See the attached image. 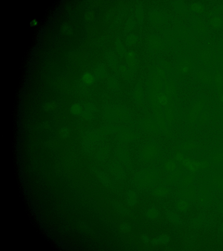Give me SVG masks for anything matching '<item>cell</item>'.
<instances>
[{
  "instance_id": "5b68a950",
  "label": "cell",
  "mask_w": 223,
  "mask_h": 251,
  "mask_svg": "<svg viewBox=\"0 0 223 251\" xmlns=\"http://www.w3.org/2000/svg\"><path fill=\"white\" fill-rule=\"evenodd\" d=\"M31 26H34L38 24V21L36 19H34V20L31 21V23H30Z\"/></svg>"
},
{
  "instance_id": "3957f363",
  "label": "cell",
  "mask_w": 223,
  "mask_h": 251,
  "mask_svg": "<svg viewBox=\"0 0 223 251\" xmlns=\"http://www.w3.org/2000/svg\"><path fill=\"white\" fill-rule=\"evenodd\" d=\"M83 80L84 83H86V84H88V85H90V84H92V83H93V76L90 73L87 72V73H85L83 75Z\"/></svg>"
},
{
  "instance_id": "6da1fadb",
  "label": "cell",
  "mask_w": 223,
  "mask_h": 251,
  "mask_svg": "<svg viewBox=\"0 0 223 251\" xmlns=\"http://www.w3.org/2000/svg\"><path fill=\"white\" fill-rule=\"evenodd\" d=\"M157 150L155 146H149L144 151L143 154H144V158L148 159V160L152 158L156 155Z\"/></svg>"
},
{
  "instance_id": "277c9868",
  "label": "cell",
  "mask_w": 223,
  "mask_h": 251,
  "mask_svg": "<svg viewBox=\"0 0 223 251\" xmlns=\"http://www.w3.org/2000/svg\"><path fill=\"white\" fill-rule=\"evenodd\" d=\"M71 112L74 114L78 115L80 114L81 112L80 106L79 105H73L71 108Z\"/></svg>"
},
{
  "instance_id": "7a4b0ae2",
  "label": "cell",
  "mask_w": 223,
  "mask_h": 251,
  "mask_svg": "<svg viewBox=\"0 0 223 251\" xmlns=\"http://www.w3.org/2000/svg\"><path fill=\"white\" fill-rule=\"evenodd\" d=\"M157 100L158 101V107L161 109V106H165L167 105L168 103L167 97L166 96L165 94L161 93L159 94L158 96Z\"/></svg>"
}]
</instances>
